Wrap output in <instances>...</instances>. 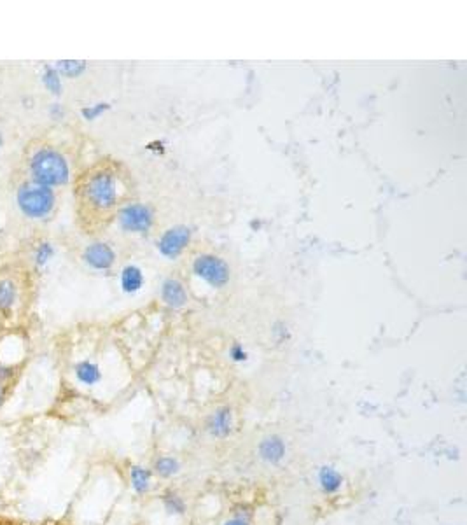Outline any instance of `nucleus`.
<instances>
[{
	"label": "nucleus",
	"mask_w": 467,
	"mask_h": 525,
	"mask_svg": "<svg viewBox=\"0 0 467 525\" xmlns=\"http://www.w3.org/2000/svg\"><path fill=\"white\" fill-rule=\"evenodd\" d=\"M229 356H231V359L235 362H243V361H247V350L243 349L240 343H235V345L229 349Z\"/></svg>",
	"instance_id": "nucleus-22"
},
{
	"label": "nucleus",
	"mask_w": 467,
	"mask_h": 525,
	"mask_svg": "<svg viewBox=\"0 0 467 525\" xmlns=\"http://www.w3.org/2000/svg\"><path fill=\"white\" fill-rule=\"evenodd\" d=\"M161 504H163L165 512L172 516H182L186 513V501L180 494L173 492V490H167L161 496Z\"/></svg>",
	"instance_id": "nucleus-16"
},
{
	"label": "nucleus",
	"mask_w": 467,
	"mask_h": 525,
	"mask_svg": "<svg viewBox=\"0 0 467 525\" xmlns=\"http://www.w3.org/2000/svg\"><path fill=\"white\" fill-rule=\"evenodd\" d=\"M50 114H51L53 119H62L63 118L62 105H60V104H53L51 109H50Z\"/></svg>",
	"instance_id": "nucleus-26"
},
{
	"label": "nucleus",
	"mask_w": 467,
	"mask_h": 525,
	"mask_svg": "<svg viewBox=\"0 0 467 525\" xmlns=\"http://www.w3.org/2000/svg\"><path fill=\"white\" fill-rule=\"evenodd\" d=\"M32 183L46 188L63 186L69 180L70 170L65 156L51 147H43L30 160Z\"/></svg>",
	"instance_id": "nucleus-1"
},
{
	"label": "nucleus",
	"mask_w": 467,
	"mask_h": 525,
	"mask_svg": "<svg viewBox=\"0 0 467 525\" xmlns=\"http://www.w3.org/2000/svg\"><path fill=\"white\" fill-rule=\"evenodd\" d=\"M207 433L217 440H224L233 433V410L229 406H221L210 413L205 424Z\"/></svg>",
	"instance_id": "nucleus-9"
},
{
	"label": "nucleus",
	"mask_w": 467,
	"mask_h": 525,
	"mask_svg": "<svg viewBox=\"0 0 467 525\" xmlns=\"http://www.w3.org/2000/svg\"><path fill=\"white\" fill-rule=\"evenodd\" d=\"M0 147H2V134H0Z\"/></svg>",
	"instance_id": "nucleus-28"
},
{
	"label": "nucleus",
	"mask_w": 467,
	"mask_h": 525,
	"mask_svg": "<svg viewBox=\"0 0 467 525\" xmlns=\"http://www.w3.org/2000/svg\"><path fill=\"white\" fill-rule=\"evenodd\" d=\"M154 222V214L150 207L144 203H130L119 212V224L124 232L148 233Z\"/></svg>",
	"instance_id": "nucleus-5"
},
{
	"label": "nucleus",
	"mask_w": 467,
	"mask_h": 525,
	"mask_svg": "<svg viewBox=\"0 0 467 525\" xmlns=\"http://www.w3.org/2000/svg\"><path fill=\"white\" fill-rule=\"evenodd\" d=\"M111 109V105L109 104H95V105H88V107H84L81 111L82 118L88 119V121H95L97 118H100L101 114H104L105 111H109Z\"/></svg>",
	"instance_id": "nucleus-21"
},
{
	"label": "nucleus",
	"mask_w": 467,
	"mask_h": 525,
	"mask_svg": "<svg viewBox=\"0 0 467 525\" xmlns=\"http://www.w3.org/2000/svg\"><path fill=\"white\" fill-rule=\"evenodd\" d=\"M144 286V274L135 264H128L121 271V287L126 294H135Z\"/></svg>",
	"instance_id": "nucleus-12"
},
{
	"label": "nucleus",
	"mask_w": 467,
	"mask_h": 525,
	"mask_svg": "<svg viewBox=\"0 0 467 525\" xmlns=\"http://www.w3.org/2000/svg\"><path fill=\"white\" fill-rule=\"evenodd\" d=\"M130 482H131V489L135 490V494L138 496H144L150 490V485H153V473L144 466H131L130 467Z\"/></svg>",
	"instance_id": "nucleus-13"
},
{
	"label": "nucleus",
	"mask_w": 467,
	"mask_h": 525,
	"mask_svg": "<svg viewBox=\"0 0 467 525\" xmlns=\"http://www.w3.org/2000/svg\"><path fill=\"white\" fill-rule=\"evenodd\" d=\"M153 470L160 478H172L175 477V475H179L180 462L179 459L173 455H161L154 460Z\"/></svg>",
	"instance_id": "nucleus-15"
},
{
	"label": "nucleus",
	"mask_w": 467,
	"mask_h": 525,
	"mask_svg": "<svg viewBox=\"0 0 467 525\" xmlns=\"http://www.w3.org/2000/svg\"><path fill=\"white\" fill-rule=\"evenodd\" d=\"M191 240V229L187 226H173L167 229L158 240V249L165 258L175 259L180 252L186 249V245Z\"/></svg>",
	"instance_id": "nucleus-6"
},
{
	"label": "nucleus",
	"mask_w": 467,
	"mask_h": 525,
	"mask_svg": "<svg viewBox=\"0 0 467 525\" xmlns=\"http://www.w3.org/2000/svg\"><path fill=\"white\" fill-rule=\"evenodd\" d=\"M82 259L93 270H109L112 268V264L116 261V252L112 251V247L105 242H95V244H89L84 249V254Z\"/></svg>",
	"instance_id": "nucleus-8"
},
{
	"label": "nucleus",
	"mask_w": 467,
	"mask_h": 525,
	"mask_svg": "<svg viewBox=\"0 0 467 525\" xmlns=\"http://www.w3.org/2000/svg\"><path fill=\"white\" fill-rule=\"evenodd\" d=\"M55 69L65 77H79L86 70V62H81V60H62V62L56 63Z\"/></svg>",
	"instance_id": "nucleus-18"
},
{
	"label": "nucleus",
	"mask_w": 467,
	"mask_h": 525,
	"mask_svg": "<svg viewBox=\"0 0 467 525\" xmlns=\"http://www.w3.org/2000/svg\"><path fill=\"white\" fill-rule=\"evenodd\" d=\"M193 271L197 277L212 287H224L229 281L228 264L212 254L198 256L193 263Z\"/></svg>",
	"instance_id": "nucleus-4"
},
{
	"label": "nucleus",
	"mask_w": 467,
	"mask_h": 525,
	"mask_svg": "<svg viewBox=\"0 0 467 525\" xmlns=\"http://www.w3.org/2000/svg\"><path fill=\"white\" fill-rule=\"evenodd\" d=\"M0 525H58V524H53V522H44V524H33V522H23V520H16V519H9V516H4V515H0Z\"/></svg>",
	"instance_id": "nucleus-23"
},
{
	"label": "nucleus",
	"mask_w": 467,
	"mask_h": 525,
	"mask_svg": "<svg viewBox=\"0 0 467 525\" xmlns=\"http://www.w3.org/2000/svg\"><path fill=\"white\" fill-rule=\"evenodd\" d=\"M319 487L324 494L331 496V494L340 492L344 487V475L333 466H322L317 473Z\"/></svg>",
	"instance_id": "nucleus-11"
},
{
	"label": "nucleus",
	"mask_w": 467,
	"mask_h": 525,
	"mask_svg": "<svg viewBox=\"0 0 467 525\" xmlns=\"http://www.w3.org/2000/svg\"><path fill=\"white\" fill-rule=\"evenodd\" d=\"M161 298L172 308H180L187 303L186 287L177 278H167L161 287Z\"/></svg>",
	"instance_id": "nucleus-10"
},
{
	"label": "nucleus",
	"mask_w": 467,
	"mask_h": 525,
	"mask_svg": "<svg viewBox=\"0 0 467 525\" xmlns=\"http://www.w3.org/2000/svg\"><path fill=\"white\" fill-rule=\"evenodd\" d=\"M43 82L53 95H60L62 93V79H60L58 70L55 67H46L43 74Z\"/></svg>",
	"instance_id": "nucleus-19"
},
{
	"label": "nucleus",
	"mask_w": 467,
	"mask_h": 525,
	"mask_svg": "<svg viewBox=\"0 0 467 525\" xmlns=\"http://www.w3.org/2000/svg\"><path fill=\"white\" fill-rule=\"evenodd\" d=\"M258 455L263 462L270 464V466H278L284 462L285 455H287V443L280 434H268L259 441Z\"/></svg>",
	"instance_id": "nucleus-7"
},
{
	"label": "nucleus",
	"mask_w": 467,
	"mask_h": 525,
	"mask_svg": "<svg viewBox=\"0 0 467 525\" xmlns=\"http://www.w3.org/2000/svg\"><path fill=\"white\" fill-rule=\"evenodd\" d=\"M11 382H4V380H0V408L4 406V403L7 401V398H9V391H11Z\"/></svg>",
	"instance_id": "nucleus-24"
},
{
	"label": "nucleus",
	"mask_w": 467,
	"mask_h": 525,
	"mask_svg": "<svg viewBox=\"0 0 467 525\" xmlns=\"http://www.w3.org/2000/svg\"><path fill=\"white\" fill-rule=\"evenodd\" d=\"M86 200L97 209L105 210L114 207L118 200V186H116V177L107 170L97 172L95 175L89 177L84 188Z\"/></svg>",
	"instance_id": "nucleus-3"
},
{
	"label": "nucleus",
	"mask_w": 467,
	"mask_h": 525,
	"mask_svg": "<svg viewBox=\"0 0 467 525\" xmlns=\"http://www.w3.org/2000/svg\"><path fill=\"white\" fill-rule=\"evenodd\" d=\"M75 373V379L79 380L82 385H97L101 380V372H100V366L95 364L92 361H81L75 364L74 368Z\"/></svg>",
	"instance_id": "nucleus-14"
},
{
	"label": "nucleus",
	"mask_w": 467,
	"mask_h": 525,
	"mask_svg": "<svg viewBox=\"0 0 467 525\" xmlns=\"http://www.w3.org/2000/svg\"><path fill=\"white\" fill-rule=\"evenodd\" d=\"M222 525H251V522H247V520L238 519V516H235V519L228 520V522H224Z\"/></svg>",
	"instance_id": "nucleus-27"
},
{
	"label": "nucleus",
	"mask_w": 467,
	"mask_h": 525,
	"mask_svg": "<svg viewBox=\"0 0 467 525\" xmlns=\"http://www.w3.org/2000/svg\"><path fill=\"white\" fill-rule=\"evenodd\" d=\"M55 256V247L50 244V242H43V244L39 245V247L35 249V263L39 264V266H44L46 263H50V259Z\"/></svg>",
	"instance_id": "nucleus-20"
},
{
	"label": "nucleus",
	"mask_w": 467,
	"mask_h": 525,
	"mask_svg": "<svg viewBox=\"0 0 467 525\" xmlns=\"http://www.w3.org/2000/svg\"><path fill=\"white\" fill-rule=\"evenodd\" d=\"M273 335L277 336L278 342L282 343L284 340H287V328H284L282 324H277V326H275V330H273Z\"/></svg>",
	"instance_id": "nucleus-25"
},
{
	"label": "nucleus",
	"mask_w": 467,
	"mask_h": 525,
	"mask_svg": "<svg viewBox=\"0 0 467 525\" xmlns=\"http://www.w3.org/2000/svg\"><path fill=\"white\" fill-rule=\"evenodd\" d=\"M55 191L40 184L25 183L18 190V207L30 219L46 217L55 207Z\"/></svg>",
	"instance_id": "nucleus-2"
},
{
	"label": "nucleus",
	"mask_w": 467,
	"mask_h": 525,
	"mask_svg": "<svg viewBox=\"0 0 467 525\" xmlns=\"http://www.w3.org/2000/svg\"><path fill=\"white\" fill-rule=\"evenodd\" d=\"M16 284L11 278H0V310H11L16 301Z\"/></svg>",
	"instance_id": "nucleus-17"
}]
</instances>
